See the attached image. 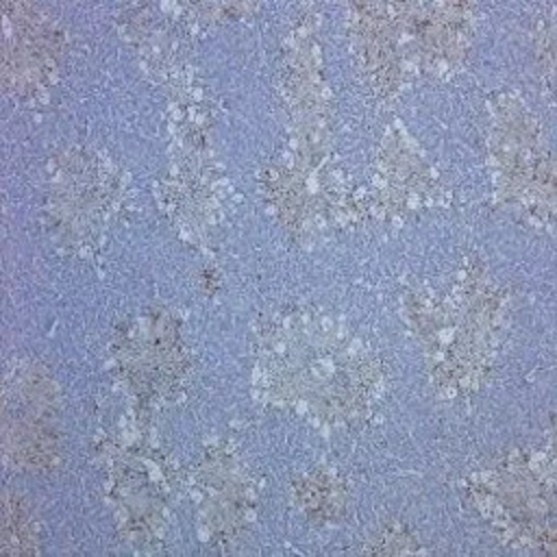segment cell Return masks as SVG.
Here are the masks:
<instances>
[{
	"label": "cell",
	"mask_w": 557,
	"mask_h": 557,
	"mask_svg": "<svg viewBox=\"0 0 557 557\" xmlns=\"http://www.w3.org/2000/svg\"><path fill=\"white\" fill-rule=\"evenodd\" d=\"M272 370L287 374L274 385L283 392L305 394L307 403L329 409H346L368 396V363L348 348L337 331L307 315H298V326L281 331L272 342Z\"/></svg>",
	"instance_id": "obj_1"
}]
</instances>
